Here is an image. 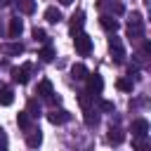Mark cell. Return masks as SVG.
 <instances>
[{
    "label": "cell",
    "mask_w": 151,
    "mask_h": 151,
    "mask_svg": "<svg viewBox=\"0 0 151 151\" xmlns=\"http://www.w3.org/2000/svg\"><path fill=\"white\" fill-rule=\"evenodd\" d=\"M33 38H35L38 42H47V33H45L42 28H33Z\"/></svg>",
    "instance_id": "obj_27"
},
{
    "label": "cell",
    "mask_w": 151,
    "mask_h": 151,
    "mask_svg": "<svg viewBox=\"0 0 151 151\" xmlns=\"http://www.w3.org/2000/svg\"><path fill=\"white\" fill-rule=\"evenodd\" d=\"M73 45H76V52H78L80 57H87V54L92 52V38H90L87 33H83V31L73 33Z\"/></svg>",
    "instance_id": "obj_2"
},
{
    "label": "cell",
    "mask_w": 151,
    "mask_h": 151,
    "mask_svg": "<svg viewBox=\"0 0 151 151\" xmlns=\"http://www.w3.org/2000/svg\"><path fill=\"white\" fill-rule=\"evenodd\" d=\"M99 109H101L104 113H113V111H116L113 101H109V99H101V101H99Z\"/></svg>",
    "instance_id": "obj_26"
},
{
    "label": "cell",
    "mask_w": 151,
    "mask_h": 151,
    "mask_svg": "<svg viewBox=\"0 0 151 151\" xmlns=\"http://www.w3.org/2000/svg\"><path fill=\"white\" fill-rule=\"evenodd\" d=\"M68 118H71V113H68L66 109H52V111L47 113V120H50L52 125H64Z\"/></svg>",
    "instance_id": "obj_6"
},
{
    "label": "cell",
    "mask_w": 151,
    "mask_h": 151,
    "mask_svg": "<svg viewBox=\"0 0 151 151\" xmlns=\"http://www.w3.org/2000/svg\"><path fill=\"white\" fill-rule=\"evenodd\" d=\"M85 125H90V127L99 125V111H94V109H85Z\"/></svg>",
    "instance_id": "obj_15"
},
{
    "label": "cell",
    "mask_w": 151,
    "mask_h": 151,
    "mask_svg": "<svg viewBox=\"0 0 151 151\" xmlns=\"http://www.w3.org/2000/svg\"><path fill=\"white\" fill-rule=\"evenodd\" d=\"M78 101H80V106H83V109H90V104L94 101V97H92V94H87V92H83V94L78 97Z\"/></svg>",
    "instance_id": "obj_25"
},
{
    "label": "cell",
    "mask_w": 151,
    "mask_h": 151,
    "mask_svg": "<svg viewBox=\"0 0 151 151\" xmlns=\"http://www.w3.org/2000/svg\"><path fill=\"white\" fill-rule=\"evenodd\" d=\"M149 134V120L146 118H134L132 120V137H146Z\"/></svg>",
    "instance_id": "obj_7"
},
{
    "label": "cell",
    "mask_w": 151,
    "mask_h": 151,
    "mask_svg": "<svg viewBox=\"0 0 151 151\" xmlns=\"http://www.w3.org/2000/svg\"><path fill=\"white\" fill-rule=\"evenodd\" d=\"M26 113H28L31 118H38V116H40V104H38V99H28V104H26Z\"/></svg>",
    "instance_id": "obj_19"
},
{
    "label": "cell",
    "mask_w": 151,
    "mask_h": 151,
    "mask_svg": "<svg viewBox=\"0 0 151 151\" xmlns=\"http://www.w3.org/2000/svg\"><path fill=\"white\" fill-rule=\"evenodd\" d=\"M7 5H12V0H0V7H7Z\"/></svg>",
    "instance_id": "obj_29"
},
{
    "label": "cell",
    "mask_w": 151,
    "mask_h": 151,
    "mask_svg": "<svg viewBox=\"0 0 151 151\" xmlns=\"http://www.w3.org/2000/svg\"><path fill=\"white\" fill-rule=\"evenodd\" d=\"M106 139H109V144H116V146H118V144L125 139V134H123L118 127H111V132H109V137H106Z\"/></svg>",
    "instance_id": "obj_20"
},
{
    "label": "cell",
    "mask_w": 151,
    "mask_h": 151,
    "mask_svg": "<svg viewBox=\"0 0 151 151\" xmlns=\"http://www.w3.org/2000/svg\"><path fill=\"white\" fill-rule=\"evenodd\" d=\"M31 64H21V66H17V68H12V80L14 83H19V85H26L28 83V78H31Z\"/></svg>",
    "instance_id": "obj_5"
},
{
    "label": "cell",
    "mask_w": 151,
    "mask_h": 151,
    "mask_svg": "<svg viewBox=\"0 0 151 151\" xmlns=\"http://www.w3.org/2000/svg\"><path fill=\"white\" fill-rule=\"evenodd\" d=\"M59 2H61V5H71L73 0H59Z\"/></svg>",
    "instance_id": "obj_30"
},
{
    "label": "cell",
    "mask_w": 151,
    "mask_h": 151,
    "mask_svg": "<svg viewBox=\"0 0 151 151\" xmlns=\"http://www.w3.org/2000/svg\"><path fill=\"white\" fill-rule=\"evenodd\" d=\"M12 101H14L12 87H0V106H9Z\"/></svg>",
    "instance_id": "obj_14"
},
{
    "label": "cell",
    "mask_w": 151,
    "mask_h": 151,
    "mask_svg": "<svg viewBox=\"0 0 151 151\" xmlns=\"http://www.w3.org/2000/svg\"><path fill=\"white\" fill-rule=\"evenodd\" d=\"M83 26H85V12L78 9V12H73V17H71V35L78 33V31H83Z\"/></svg>",
    "instance_id": "obj_9"
},
{
    "label": "cell",
    "mask_w": 151,
    "mask_h": 151,
    "mask_svg": "<svg viewBox=\"0 0 151 151\" xmlns=\"http://www.w3.org/2000/svg\"><path fill=\"white\" fill-rule=\"evenodd\" d=\"M38 57H40V61H45V64H50L52 59H54V50L50 47V45H45L40 52H38Z\"/></svg>",
    "instance_id": "obj_22"
},
{
    "label": "cell",
    "mask_w": 151,
    "mask_h": 151,
    "mask_svg": "<svg viewBox=\"0 0 151 151\" xmlns=\"http://www.w3.org/2000/svg\"><path fill=\"white\" fill-rule=\"evenodd\" d=\"M21 31H24V21H21L19 17L9 19V28H7V35H9L12 40H17V38L21 35Z\"/></svg>",
    "instance_id": "obj_10"
},
{
    "label": "cell",
    "mask_w": 151,
    "mask_h": 151,
    "mask_svg": "<svg viewBox=\"0 0 151 151\" xmlns=\"http://www.w3.org/2000/svg\"><path fill=\"white\" fill-rule=\"evenodd\" d=\"M45 19H47L50 24H59V21H61V9H59V7H47V9H45Z\"/></svg>",
    "instance_id": "obj_13"
},
{
    "label": "cell",
    "mask_w": 151,
    "mask_h": 151,
    "mask_svg": "<svg viewBox=\"0 0 151 151\" xmlns=\"http://www.w3.org/2000/svg\"><path fill=\"white\" fill-rule=\"evenodd\" d=\"M71 76H73L76 80H85V76H87L85 64H73V66H71Z\"/></svg>",
    "instance_id": "obj_17"
},
{
    "label": "cell",
    "mask_w": 151,
    "mask_h": 151,
    "mask_svg": "<svg viewBox=\"0 0 151 151\" xmlns=\"http://www.w3.org/2000/svg\"><path fill=\"white\" fill-rule=\"evenodd\" d=\"M0 149H7V134L2 127H0Z\"/></svg>",
    "instance_id": "obj_28"
},
{
    "label": "cell",
    "mask_w": 151,
    "mask_h": 151,
    "mask_svg": "<svg viewBox=\"0 0 151 151\" xmlns=\"http://www.w3.org/2000/svg\"><path fill=\"white\" fill-rule=\"evenodd\" d=\"M142 35H144V19H142L139 12H132V17L127 21V38L130 40H142Z\"/></svg>",
    "instance_id": "obj_1"
},
{
    "label": "cell",
    "mask_w": 151,
    "mask_h": 151,
    "mask_svg": "<svg viewBox=\"0 0 151 151\" xmlns=\"http://www.w3.org/2000/svg\"><path fill=\"white\" fill-rule=\"evenodd\" d=\"M38 94H40L42 99H47V97H52V94H54V90H52V83H50L47 78L38 83Z\"/></svg>",
    "instance_id": "obj_12"
},
{
    "label": "cell",
    "mask_w": 151,
    "mask_h": 151,
    "mask_svg": "<svg viewBox=\"0 0 151 151\" xmlns=\"http://www.w3.org/2000/svg\"><path fill=\"white\" fill-rule=\"evenodd\" d=\"M17 125H19L21 130H31V116H28L26 111H21V113L17 116Z\"/></svg>",
    "instance_id": "obj_23"
},
{
    "label": "cell",
    "mask_w": 151,
    "mask_h": 151,
    "mask_svg": "<svg viewBox=\"0 0 151 151\" xmlns=\"http://www.w3.org/2000/svg\"><path fill=\"white\" fill-rule=\"evenodd\" d=\"M19 12L21 14H33L35 12V0H19Z\"/></svg>",
    "instance_id": "obj_21"
},
{
    "label": "cell",
    "mask_w": 151,
    "mask_h": 151,
    "mask_svg": "<svg viewBox=\"0 0 151 151\" xmlns=\"http://www.w3.org/2000/svg\"><path fill=\"white\" fill-rule=\"evenodd\" d=\"M109 52H111V57H113L116 64L125 61V47H123V40L116 38V33H111V38H109Z\"/></svg>",
    "instance_id": "obj_3"
},
{
    "label": "cell",
    "mask_w": 151,
    "mask_h": 151,
    "mask_svg": "<svg viewBox=\"0 0 151 151\" xmlns=\"http://www.w3.org/2000/svg\"><path fill=\"white\" fill-rule=\"evenodd\" d=\"M99 7H106V9H111L113 14H123V12H125V7H123L120 2H109V0H101Z\"/></svg>",
    "instance_id": "obj_18"
},
{
    "label": "cell",
    "mask_w": 151,
    "mask_h": 151,
    "mask_svg": "<svg viewBox=\"0 0 151 151\" xmlns=\"http://www.w3.org/2000/svg\"><path fill=\"white\" fill-rule=\"evenodd\" d=\"M28 134H26V144L31 146V149H35V146H40L42 144V132L38 130V127H31V130H26Z\"/></svg>",
    "instance_id": "obj_11"
},
{
    "label": "cell",
    "mask_w": 151,
    "mask_h": 151,
    "mask_svg": "<svg viewBox=\"0 0 151 151\" xmlns=\"http://www.w3.org/2000/svg\"><path fill=\"white\" fill-rule=\"evenodd\" d=\"M85 80H87V94L99 97L101 90H104V80H101V76H99V73H87Z\"/></svg>",
    "instance_id": "obj_4"
},
{
    "label": "cell",
    "mask_w": 151,
    "mask_h": 151,
    "mask_svg": "<svg viewBox=\"0 0 151 151\" xmlns=\"http://www.w3.org/2000/svg\"><path fill=\"white\" fill-rule=\"evenodd\" d=\"M99 24H101V28H104V31H109V33H116V31L120 28L118 19H113L111 14H101V17H99Z\"/></svg>",
    "instance_id": "obj_8"
},
{
    "label": "cell",
    "mask_w": 151,
    "mask_h": 151,
    "mask_svg": "<svg viewBox=\"0 0 151 151\" xmlns=\"http://www.w3.org/2000/svg\"><path fill=\"white\" fill-rule=\"evenodd\" d=\"M118 90H123V92H132V80L130 78H118Z\"/></svg>",
    "instance_id": "obj_24"
},
{
    "label": "cell",
    "mask_w": 151,
    "mask_h": 151,
    "mask_svg": "<svg viewBox=\"0 0 151 151\" xmlns=\"http://www.w3.org/2000/svg\"><path fill=\"white\" fill-rule=\"evenodd\" d=\"M0 50H2L5 54H12V57H14V54H21V52H24V45H21V42H9V45H2Z\"/></svg>",
    "instance_id": "obj_16"
}]
</instances>
